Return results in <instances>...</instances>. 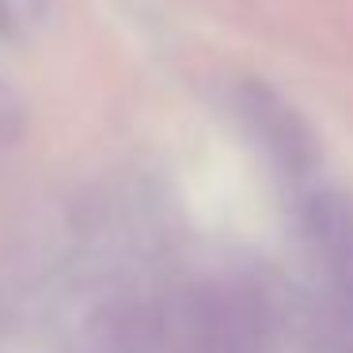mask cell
<instances>
[{"label":"cell","instance_id":"6da1fadb","mask_svg":"<svg viewBox=\"0 0 353 353\" xmlns=\"http://www.w3.org/2000/svg\"><path fill=\"white\" fill-rule=\"evenodd\" d=\"M12 31V4L8 0H0V34Z\"/></svg>","mask_w":353,"mask_h":353}]
</instances>
